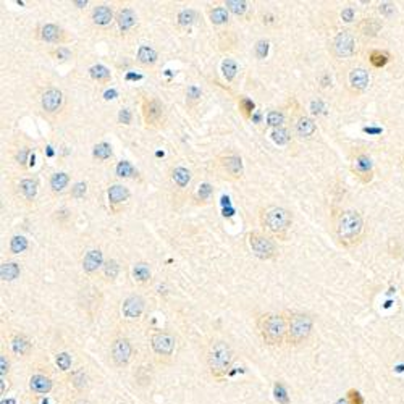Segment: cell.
<instances>
[{"label": "cell", "mask_w": 404, "mask_h": 404, "mask_svg": "<svg viewBox=\"0 0 404 404\" xmlns=\"http://www.w3.org/2000/svg\"><path fill=\"white\" fill-rule=\"evenodd\" d=\"M131 278L138 286H147L152 281V269H150L149 262L138 260L131 269Z\"/></svg>", "instance_id": "27"}, {"label": "cell", "mask_w": 404, "mask_h": 404, "mask_svg": "<svg viewBox=\"0 0 404 404\" xmlns=\"http://www.w3.org/2000/svg\"><path fill=\"white\" fill-rule=\"evenodd\" d=\"M333 235L345 249L357 247L367 235L366 220L359 210L341 209L333 215Z\"/></svg>", "instance_id": "1"}, {"label": "cell", "mask_w": 404, "mask_h": 404, "mask_svg": "<svg viewBox=\"0 0 404 404\" xmlns=\"http://www.w3.org/2000/svg\"><path fill=\"white\" fill-rule=\"evenodd\" d=\"M89 76L97 84H109L112 81V72L102 63H95L89 68Z\"/></svg>", "instance_id": "33"}, {"label": "cell", "mask_w": 404, "mask_h": 404, "mask_svg": "<svg viewBox=\"0 0 404 404\" xmlns=\"http://www.w3.org/2000/svg\"><path fill=\"white\" fill-rule=\"evenodd\" d=\"M55 364L58 366V368L62 372H72V364H73V359L72 356L68 354V352H58L57 356H55Z\"/></svg>", "instance_id": "50"}, {"label": "cell", "mask_w": 404, "mask_h": 404, "mask_svg": "<svg viewBox=\"0 0 404 404\" xmlns=\"http://www.w3.org/2000/svg\"><path fill=\"white\" fill-rule=\"evenodd\" d=\"M39 105L44 115H47L49 118H58L67 107V97H65L62 89L49 86L40 92Z\"/></svg>", "instance_id": "12"}, {"label": "cell", "mask_w": 404, "mask_h": 404, "mask_svg": "<svg viewBox=\"0 0 404 404\" xmlns=\"http://www.w3.org/2000/svg\"><path fill=\"white\" fill-rule=\"evenodd\" d=\"M212 198H214V186H212V183H209V181L201 183L198 188H196L194 194H193V201L199 205L209 204Z\"/></svg>", "instance_id": "32"}, {"label": "cell", "mask_w": 404, "mask_h": 404, "mask_svg": "<svg viewBox=\"0 0 404 404\" xmlns=\"http://www.w3.org/2000/svg\"><path fill=\"white\" fill-rule=\"evenodd\" d=\"M52 220L55 225L58 226H68L73 220V210L70 207H60V209L54 210Z\"/></svg>", "instance_id": "46"}, {"label": "cell", "mask_w": 404, "mask_h": 404, "mask_svg": "<svg viewBox=\"0 0 404 404\" xmlns=\"http://www.w3.org/2000/svg\"><path fill=\"white\" fill-rule=\"evenodd\" d=\"M290 125L293 136H296L301 141H311L317 134V123L315 120L307 115L296 99L290 100Z\"/></svg>", "instance_id": "7"}, {"label": "cell", "mask_w": 404, "mask_h": 404, "mask_svg": "<svg viewBox=\"0 0 404 404\" xmlns=\"http://www.w3.org/2000/svg\"><path fill=\"white\" fill-rule=\"evenodd\" d=\"M390 60H391V55H390V52H388V50L372 49L370 52H368V63H370L373 68H383V67H386Z\"/></svg>", "instance_id": "40"}, {"label": "cell", "mask_w": 404, "mask_h": 404, "mask_svg": "<svg viewBox=\"0 0 404 404\" xmlns=\"http://www.w3.org/2000/svg\"><path fill=\"white\" fill-rule=\"evenodd\" d=\"M73 404H92L91 403L88 398H84V396H79V398H76V400L73 401Z\"/></svg>", "instance_id": "60"}, {"label": "cell", "mask_w": 404, "mask_h": 404, "mask_svg": "<svg viewBox=\"0 0 404 404\" xmlns=\"http://www.w3.org/2000/svg\"><path fill=\"white\" fill-rule=\"evenodd\" d=\"M370 84V73L364 67H352L348 70L345 78V89L351 97H359Z\"/></svg>", "instance_id": "16"}, {"label": "cell", "mask_w": 404, "mask_h": 404, "mask_svg": "<svg viewBox=\"0 0 404 404\" xmlns=\"http://www.w3.org/2000/svg\"><path fill=\"white\" fill-rule=\"evenodd\" d=\"M105 264L104 259V252L100 249H91L84 254L83 260H81V267H83V272L86 275L92 276L95 274H99L102 270V267Z\"/></svg>", "instance_id": "22"}, {"label": "cell", "mask_w": 404, "mask_h": 404, "mask_svg": "<svg viewBox=\"0 0 404 404\" xmlns=\"http://www.w3.org/2000/svg\"><path fill=\"white\" fill-rule=\"evenodd\" d=\"M118 275H120V264H118V260H115V259L105 260V264L102 267L104 280L107 281V283H113L115 280L118 278Z\"/></svg>", "instance_id": "44"}, {"label": "cell", "mask_w": 404, "mask_h": 404, "mask_svg": "<svg viewBox=\"0 0 404 404\" xmlns=\"http://www.w3.org/2000/svg\"><path fill=\"white\" fill-rule=\"evenodd\" d=\"M191 178H193V175H191V171L186 168V166H175V168H171V171H170L171 183H173L178 189L188 188L191 183Z\"/></svg>", "instance_id": "31"}, {"label": "cell", "mask_w": 404, "mask_h": 404, "mask_svg": "<svg viewBox=\"0 0 404 404\" xmlns=\"http://www.w3.org/2000/svg\"><path fill=\"white\" fill-rule=\"evenodd\" d=\"M401 170H403V173H404V150H403V154H401Z\"/></svg>", "instance_id": "61"}, {"label": "cell", "mask_w": 404, "mask_h": 404, "mask_svg": "<svg viewBox=\"0 0 404 404\" xmlns=\"http://www.w3.org/2000/svg\"><path fill=\"white\" fill-rule=\"evenodd\" d=\"M67 380L70 383V386H72L78 395H84V393H88L91 388L89 373L84 367H78V368H74V370L68 372Z\"/></svg>", "instance_id": "24"}, {"label": "cell", "mask_w": 404, "mask_h": 404, "mask_svg": "<svg viewBox=\"0 0 404 404\" xmlns=\"http://www.w3.org/2000/svg\"><path fill=\"white\" fill-rule=\"evenodd\" d=\"M149 345H150V351L154 354V359L159 364L168 366L175 357L178 341H176V336L171 331L155 330L149 338Z\"/></svg>", "instance_id": "8"}, {"label": "cell", "mask_w": 404, "mask_h": 404, "mask_svg": "<svg viewBox=\"0 0 404 404\" xmlns=\"http://www.w3.org/2000/svg\"><path fill=\"white\" fill-rule=\"evenodd\" d=\"M354 18H356V12H354V8L352 7H346V8L341 10V19L343 21L351 23V21H354Z\"/></svg>", "instance_id": "57"}, {"label": "cell", "mask_w": 404, "mask_h": 404, "mask_svg": "<svg viewBox=\"0 0 404 404\" xmlns=\"http://www.w3.org/2000/svg\"><path fill=\"white\" fill-rule=\"evenodd\" d=\"M274 393H275V400L280 404H290V396H288V391L283 383H278V382L275 383Z\"/></svg>", "instance_id": "54"}, {"label": "cell", "mask_w": 404, "mask_h": 404, "mask_svg": "<svg viewBox=\"0 0 404 404\" xmlns=\"http://www.w3.org/2000/svg\"><path fill=\"white\" fill-rule=\"evenodd\" d=\"M115 15L117 13L109 3H97L91 12V21L95 28H107L115 21Z\"/></svg>", "instance_id": "23"}, {"label": "cell", "mask_w": 404, "mask_h": 404, "mask_svg": "<svg viewBox=\"0 0 404 404\" xmlns=\"http://www.w3.org/2000/svg\"><path fill=\"white\" fill-rule=\"evenodd\" d=\"M270 139L274 141L276 146H286L291 143L293 139V131L290 128H276L270 131Z\"/></svg>", "instance_id": "47"}, {"label": "cell", "mask_w": 404, "mask_h": 404, "mask_svg": "<svg viewBox=\"0 0 404 404\" xmlns=\"http://www.w3.org/2000/svg\"><path fill=\"white\" fill-rule=\"evenodd\" d=\"M72 3H73V5H74V7H76V8H84L86 5H88L89 2H88V0H73Z\"/></svg>", "instance_id": "59"}, {"label": "cell", "mask_w": 404, "mask_h": 404, "mask_svg": "<svg viewBox=\"0 0 404 404\" xmlns=\"http://www.w3.org/2000/svg\"><path fill=\"white\" fill-rule=\"evenodd\" d=\"M113 157V149L112 144L107 141H100L92 147V159L97 162H107Z\"/></svg>", "instance_id": "41"}, {"label": "cell", "mask_w": 404, "mask_h": 404, "mask_svg": "<svg viewBox=\"0 0 404 404\" xmlns=\"http://www.w3.org/2000/svg\"><path fill=\"white\" fill-rule=\"evenodd\" d=\"M37 40L44 44H52L54 47H58V45H67L73 40V36L70 34L67 29L60 24L55 23H44L36 29L34 33Z\"/></svg>", "instance_id": "15"}, {"label": "cell", "mask_w": 404, "mask_h": 404, "mask_svg": "<svg viewBox=\"0 0 404 404\" xmlns=\"http://www.w3.org/2000/svg\"><path fill=\"white\" fill-rule=\"evenodd\" d=\"M141 115H143L146 128L157 129L165 121V105L157 97L143 95L141 97Z\"/></svg>", "instance_id": "13"}, {"label": "cell", "mask_w": 404, "mask_h": 404, "mask_svg": "<svg viewBox=\"0 0 404 404\" xmlns=\"http://www.w3.org/2000/svg\"><path fill=\"white\" fill-rule=\"evenodd\" d=\"M47 54H49L50 58H54L55 62H58V63L70 62V60L74 57V52L68 47V45H58V47H52V49L47 50Z\"/></svg>", "instance_id": "42"}, {"label": "cell", "mask_w": 404, "mask_h": 404, "mask_svg": "<svg viewBox=\"0 0 404 404\" xmlns=\"http://www.w3.org/2000/svg\"><path fill=\"white\" fill-rule=\"evenodd\" d=\"M319 83H320V88H322V89L330 88V86H331V78L328 76L327 73H322L320 76H319Z\"/></svg>", "instance_id": "58"}, {"label": "cell", "mask_w": 404, "mask_h": 404, "mask_svg": "<svg viewBox=\"0 0 404 404\" xmlns=\"http://www.w3.org/2000/svg\"><path fill=\"white\" fill-rule=\"evenodd\" d=\"M207 13V18H209V21L212 26H217V28H221V26H226V24L230 23V12L226 10L225 5H209L205 10Z\"/></svg>", "instance_id": "29"}, {"label": "cell", "mask_w": 404, "mask_h": 404, "mask_svg": "<svg viewBox=\"0 0 404 404\" xmlns=\"http://www.w3.org/2000/svg\"><path fill=\"white\" fill-rule=\"evenodd\" d=\"M348 404H364V398L357 390H349L346 393Z\"/></svg>", "instance_id": "56"}, {"label": "cell", "mask_w": 404, "mask_h": 404, "mask_svg": "<svg viewBox=\"0 0 404 404\" xmlns=\"http://www.w3.org/2000/svg\"><path fill=\"white\" fill-rule=\"evenodd\" d=\"M136 62L144 68H154L159 62V52L152 45L149 44H141L136 52Z\"/></svg>", "instance_id": "28"}, {"label": "cell", "mask_w": 404, "mask_h": 404, "mask_svg": "<svg viewBox=\"0 0 404 404\" xmlns=\"http://www.w3.org/2000/svg\"><path fill=\"white\" fill-rule=\"evenodd\" d=\"M383 18L382 17H364L356 23V33L362 37L373 39L377 37L383 29Z\"/></svg>", "instance_id": "20"}, {"label": "cell", "mask_w": 404, "mask_h": 404, "mask_svg": "<svg viewBox=\"0 0 404 404\" xmlns=\"http://www.w3.org/2000/svg\"><path fill=\"white\" fill-rule=\"evenodd\" d=\"M257 330L262 341L267 346L281 348L286 345L288 335V314L283 312H267L257 319Z\"/></svg>", "instance_id": "4"}, {"label": "cell", "mask_w": 404, "mask_h": 404, "mask_svg": "<svg viewBox=\"0 0 404 404\" xmlns=\"http://www.w3.org/2000/svg\"><path fill=\"white\" fill-rule=\"evenodd\" d=\"M220 72H221V76L225 78V81H228V83H233L236 79V74L239 72V65L236 60L233 58H223L220 63Z\"/></svg>", "instance_id": "36"}, {"label": "cell", "mask_w": 404, "mask_h": 404, "mask_svg": "<svg viewBox=\"0 0 404 404\" xmlns=\"http://www.w3.org/2000/svg\"><path fill=\"white\" fill-rule=\"evenodd\" d=\"M86 194H88V183L86 181H76L70 189V196L73 199H84Z\"/></svg>", "instance_id": "52"}, {"label": "cell", "mask_w": 404, "mask_h": 404, "mask_svg": "<svg viewBox=\"0 0 404 404\" xmlns=\"http://www.w3.org/2000/svg\"><path fill=\"white\" fill-rule=\"evenodd\" d=\"M134 357V346L129 338L123 335L115 336L110 343V359L117 368L128 367Z\"/></svg>", "instance_id": "14"}, {"label": "cell", "mask_w": 404, "mask_h": 404, "mask_svg": "<svg viewBox=\"0 0 404 404\" xmlns=\"http://www.w3.org/2000/svg\"><path fill=\"white\" fill-rule=\"evenodd\" d=\"M54 388V380L52 377L45 375V373H33L31 378H29V390H31L34 395H49Z\"/></svg>", "instance_id": "26"}, {"label": "cell", "mask_w": 404, "mask_h": 404, "mask_svg": "<svg viewBox=\"0 0 404 404\" xmlns=\"http://www.w3.org/2000/svg\"><path fill=\"white\" fill-rule=\"evenodd\" d=\"M235 362V349L225 338H212L205 348V364L215 382H223Z\"/></svg>", "instance_id": "2"}, {"label": "cell", "mask_w": 404, "mask_h": 404, "mask_svg": "<svg viewBox=\"0 0 404 404\" xmlns=\"http://www.w3.org/2000/svg\"><path fill=\"white\" fill-rule=\"evenodd\" d=\"M357 33L351 29H341L330 39L328 52L335 60H349L357 54Z\"/></svg>", "instance_id": "9"}, {"label": "cell", "mask_w": 404, "mask_h": 404, "mask_svg": "<svg viewBox=\"0 0 404 404\" xmlns=\"http://www.w3.org/2000/svg\"><path fill=\"white\" fill-rule=\"evenodd\" d=\"M184 100H186V107L189 110L198 109V105L202 100V89L198 84H189L184 91Z\"/></svg>", "instance_id": "37"}, {"label": "cell", "mask_w": 404, "mask_h": 404, "mask_svg": "<svg viewBox=\"0 0 404 404\" xmlns=\"http://www.w3.org/2000/svg\"><path fill=\"white\" fill-rule=\"evenodd\" d=\"M10 348H12V352L17 357H28L33 351V341L29 340L28 335L24 333H13L12 338H10Z\"/></svg>", "instance_id": "25"}, {"label": "cell", "mask_w": 404, "mask_h": 404, "mask_svg": "<svg viewBox=\"0 0 404 404\" xmlns=\"http://www.w3.org/2000/svg\"><path fill=\"white\" fill-rule=\"evenodd\" d=\"M37 193H39V180L34 178V176H24V178H21L15 184V194H17V198L28 207L34 205V202L37 199Z\"/></svg>", "instance_id": "18"}, {"label": "cell", "mask_w": 404, "mask_h": 404, "mask_svg": "<svg viewBox=\"0 0 404 404\" xmlns=\"http://www.w3.org/2000/svg\"><path fill=\"white\" fill-rule=\"evenodd\" d=\"M238 109H239V113L242 115V118L251 120L252 113H254V110H256V104H254V100H251L249 97L242 95V97H239V100H238Z\"/></svg>", "instance_id": "49"}, {"label": "cell", "mask_w": 404, "mask_h": 404, "mask_svg": "<svg viewBox=\"0 0 404 404\" xmlns=\"http://www.w3.org/2000/svg\"><path fill=\"white\" fill-rule=\"evenodd\" d=\"M131 198V193L126 186L115 183L110 184L107 189V201H109V207L112 210V214L118 215L121 214V210L125 209V205L128 204V201Z\"/></svg>", "instance_id": "19"}, {"label": "cell", "mask_w": 404, "mask_h": 404, "mask_svg": "<svg viewBox=\"0 0 404 404\" xmlns=\"http://www.w3.org/2000/svg\"><path fill=\"white\" fill-rule=\"evenodd\" d=\"M10 370H12V361H10V356L5 351L0 352V377L2 378H8Z\"/></svg>", "instance_id": "53"}, {"label": "cell", "mask_w": 404, "mask_h": 404, "mask_svg": "<svg viewBox=\"0 0 404 404\" xmlns=\"http://www.w3.org/2000/svg\"><path fill=\"white\" fill-rule=\"evenodd\" d=\"M259 223L264 233L275 239L286 241L293 226V214L286 207L270 204L259 209Z\"/></svg>", "instance_id": "3"}, {"label": "cell", "mask_w": 404, "mask_h": 404, "mask_svg": "<svg viewBox=\"0 0 404 404\" xmlns=\"http://www.w3.org/2000/svg\"><path fill=\"white\" fill-rule=\"evenodd\" d=\"M115 175L118 178H136L139 173L138 170L134 168V165L128 160H120L117 166H115Z\"/></svg>", "instance_id": "48"}, {"label": "cell", "mask_w": 404, "mask_h": 404, "mask_svg": "<svg viewBox=\"0 0 404 404\" xmlns=\"http://www.w3.org/2000/svg\"><path fill=\"white\" fill-rule=\"evenodd\" d=\"M269 50H270V42L267 39H259L254 45V55L256 58L259 60H264L267 58V55H269Z\"/></svg>", "instance_id": "51"}, {"label": "cell", "mask_w": 404, "mask_h": 404, "mask_svg": "<svg viewBox=\"0 0 404 404\" xmlns=\"http://www.w3.org/2000/svg\"><path fill=\"white\" fill-rule=\"evenodd\" d=\"M349 171L354 178L362 184L372 183L375 178V166H373V160L366 150L356 149L349 157Z\"/></svg>", "instance_id": "11"}, {"label": "cell", "mask_w": 404, "mask_h": 404, "mask_svg": "<svg viewBox=\"0 0 404 404\" xmlns=\"http://www.w3.org/2000/svg\"><path fill=\"white\" fill-rule=\"evenodd\" d=\"M223 5L231 15H235L238 18H246L251 10L249 2H246V0H225Z\"/></svg>", "instance_id": "38"}, {"label": "cell", "mask_w": 404, "mask_h": 404, "mask_svg": "<svg viewBox=\"0 0 404 404\" xmlns=\"http://www.w3.org/2000/svg\"><path fill=\"white\" fill-rule=\"evenodd\" d=\"M29 247V241L26 236L23 235H15L10 238V242H8V251L10 254H23L24 251H26Z\"/></svg>", "instance_id": "45"}, {"label": "cell", "mask_w": 404, "mask_h": 404, "mask_svg": "<svg viewBox=\"0 0 404 404\" xmlns=\"http://www.w3.org/2000/svg\"><path fill=\"white\" fill-rule=\"evenodd\" d=\"M336 404H348V401H346V398H343V400H340V401H338Z\"/></svg>", "instance_id": "62"}, {"label": "cell", "mask_w": 404, "mask_h": 404, "mask_svg": "<svg viewBox=\"0 0 404 404\" xmlns=\"http://www.w3.org/2000/svg\"><path fill=\"white\" fill-rule=\"evenodd\" d=\"M33 157V147L29 144H21L15 149L13 152V160L21 170H26L29 166V160Z\"/></svg>", "instance_id": "34"}, {"label": "cell", "mask_w": 404, "mask_h": 404, "mask_svg": "<svg viewBox=\"0 0 404 404\" xmlns=\"http://www.w3.org/2000/svg\"><path fill=\"white\" fill-rule=\"evenodd\" d=\"M199 19V13L194 8H183L176 13V24L178 28H191Z\"/></svg>", "instance_id": "35"}, {"label": "cell", "mask_w": 404, "mask_h": 404, "mask_svg": "<svg viewBox=\"0 0 404 404\" xmlns=\"http://www.w3.org/2000/svg\"><path fill=\"white\" fill-rule=\"evenodd\" d=\"M247 244L257 259L260 260H275L280 256L278 246H276L275 238L264 231H249L247 233Z\"/></svg>", "instance_id": "10"}, {"label": "cell", "mask_w": 404, "mask_h": 404, "mask_svg": "<svg viewBox=\"0 0 404 404\" xmlns=\"http://www.w3.org/2000/svg\"><path fill=\"white\" fill-rule=\"evenodd\" d=\"M118 123L120 125H131L133 123V112L129 109H121L118 112Z\"/></svg>", "instance_id": "55"}, {"label": "cell", "mask_w": 404, "mask_h": 404, "mask_svg": "<svg viewBox=\"0 0 404 404\" xmlns=\"http://www.w3.org/2000/svg\"><path fill=\"white\" fill-rule=\"evenodd\" d=\"M120 312L125 322H129V323L139 322L146 312V299L141 294L126 296L120 306Z\"/></svg>", "instance_id": "17"}, {"label": "cell", "mask_w": 404, "mask_h": 404, "mask_svg": "<svg viewBox=\"0 0 404 404\" xmlns=\"http://www.w3.org/2000/svg\"><path fill=\"white\" fill-rule=\"evenodd\" d=\"M212 170L220 180L238 183L244 178V162L236 150L225 149L219 152L212 160Z\"/></svg>", "instance_id": "5"}, {"label": "cell", "mask_w": 404, "mask_h": 404, "mask_svg": "<svg viewBox=\"0 0 404 404\" xmlns=\"http://www.w3.org/2000/svg\"><path fill=\"white\" fill-rule=\"evenodd\" d=\"M115 23L121 34H131L138 28V13L131 7H121L115 15Z\"/></svg>", "instance_id": "21"}, {"label": "cell", "mask_w": 404, "mask_h": 404, "mask_svg": "<svg viewBox=\"0 0 404 404\" xmlns=\"http://www.w3.org/2000/svg\"><path fill=\"white\" fill-rule=\"evenodd\" d=\"M267 126H270L272 129H276V128H283L286 123V112L283 109H274L270 110L269 113H267Z\"/></svg>", "instance_id": "43"}, {"label": "cell", "mask_w": 404, "mask_h": 404, "mask_svg": "<svg viewBox=\"0 0 404 404\" xmlns=\"http://www.w3.org/2000/svg\"><path fill=\"white\" fill-rule=\"evenodd\" d=\"M70 181H72V178H70V175L67 173V171H55V173L50 175V178H49L50 193H52L54 196L62 194L63 191L68 188Z\"/></svg>", "instance_id": "30"}, {"label": "cell", "mask_w": 404, "mask_h": 404, "mask_svg": "<svg viewBox=\"0 0 404 404\" xmlns=\"http://www.w3.org/2000/svg\"><path fill=\"white\" fill-rule=\"evenodd\" d=\"M314 317L307 314V312H291V314H288L286 346L297 348L304 345L306 341H309L312 331H314Z\"/></svg>", "instance_id": "6"}, {"label": "cell", "mask_w": 404, "mask_h": 404, "mask_svg": "<svg viewBox=\"0 0 404 404\" xmlns=\"http://www.w3.org/2000/svg\"><path fill=\"white\" fill-rule=\"evenodd\" d=\"M21 275V267L18 262H3L0 265V278L2 281H13Z\"/></svg>", "instance_id": "39"}]
</instances>
